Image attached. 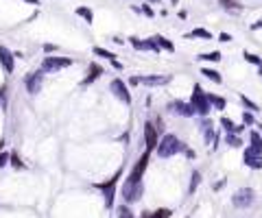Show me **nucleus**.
<instances>
[{"mask_svg": "<svg viewBox=\"0 0 262 218\" xmlns=\"http://www.w3.org/2000/svg\"><path fill=\"white\" fill-rule=\"evenodd\" d=\"M155 149H157V155H159V157H173V155H177L179 151H184L186 147L179 142L177 135H171V133H169V135H164L162 140L157 142Z\"/></svg>", "mask_w": 262, "mask_h": 218, "instance_id": "obj_1", "label": "nucleus"}, {"mask_svg": "<svg viewBox=\"0 0 262 218\" xmlns=\"http://www.w3.org/2000/svg\"><path fill=\"white\" fill-rule=\"evenodd\" d=\"M190 105L194 109V114H201V116H208L210 114V100H208V94L201 90V85H194V92H192V100Z\"/></svg>", "mask_w": 262, "mask_h": 218, "instance_id": "obj_2", "label": "nucleus"}, {"mask_svg": "<svg viewBox=\"0 0 262 218\" xmlns=\"http://www.w3.org/2000/svg\"><path fill=\"white\" fill-rule=\"evenodd\" d=\"M142 192H144V188L140 181H127V184L122 186V199L127 203H136L142 196Z\"/></svg>", "mask_w": 262, "mask_h": 218, "instance_id": "obj_3", "label": "nucleus"}, {"mask_svg": "<svg viewBox=\"0 0 262 218\" xmlns=\"http://www.w3.org/2000/svg\"><path fill=\"white\" fill-rule=\"evenodd\" d=\"M72 61L66 59V57H44L42 61V72H55V70H61V68H68Z\"/></svg>", "mask_w": 262, "mask_h": 218, "instance_id": "obj_4", "label": "nucleus"}, {"mask_svg": "<svg viewBox=\"0 0 262 218\" xmlns=\"http://www.w3.org/2000/svg\"><path fill=\"white\" fill-rule=\"evenodd\" d=\"M118 177H120V170L116 172L109 181H105V184H96L99 190H103V194H105V205L107 207L114 205V190H116V179H118Z\"/></svg>", "mask_w": 262, "mask_h": 218, "instance_id": "obj_5", "label": "nucleus"}, {"mask_svg": "<svg viewBox=\"0 0 262 218\" xmlns=\"http://www.w3.org/2000/svg\"><path fill=\"white\" fill-rule=\"evenodd\" d=\"M236 207H249L253 203V190L251 188H240V190L234 194V199H232Z\"/></svg>", "mask_w": 262, "mask_h": 218, "instance_id": "obj_6", "label": "nucleus"}, {"mask_svg": "<svg viewBox=\"0 0 262 218\" xmlns=\"http://www.w3.org/2000/svg\"><path fill=\"white\" fill-rule=\"evenodd\" d=\"M149 155H151L149 151H144V153H142V157L136 162L134 170H131V174H129V179H127V181H140V179H142L144 170H147V164H149Z\"/></svg>", "mask_w": 262, "mask_h": 218, "instance_id": "obj_7", "label": "nucleus"}, {"mask_svg": "<svg viewBox=\"0 0 262 218\" xmlns=\"http://www.w3.org/2000/svg\"><path fill=\"white\" fill-rule=\"evenodd\" d=\"M42 83H44V72H31V75H26L24 79V85H26V90L28 94H38L42 90Z\"/></svg>", "mask_w": 262, "mask_h": 218, "instance_id": "obj_8", "label": "nucleus"}, {"mask_svg": "<svg viewBox=\"0 0 262 218\" xmlns=\"http://www.w3.org/2000/svg\"><path fill=\"white\" fill-rule=\"evenodd\" d=\"M169 112L175 114V116H184V118H190V116H194V109L190 103H184V100H173V103L169 105Z\"/></svg>", "mask_w": 262, "mask_h": 218, "instance_id": "obj_9", "label": "nucleus"}, {"mask_svg": "<svg viewBox=\"0 0 262 218\" xmlns=\"http://www.w3.org/2000/svg\"><path fill=\"white\" fill-rule=\"evenodd\" d=\"M144 142H147V151L151 153L153 149L157 147V142H159V137H157V129L151 125V122H147L144 125Z\"/></svg>", "mask_w": 262, "mask_h": 218, "instance_id": "obj_10", "label": "nucleus"}, {"mask_svg": "<svg viewBox=\"0 0 262 218\" xmlns=\"http://www.w3.org/2000/svg\"><path fill=\"white\" fill-rule=\"evenodd\" d=\"M112 92H114V96H118L122 103H131V94L127 90V85L120 81V79H114L112 81Z\"/></svg>", "mask_w": 262, "mask_h": 218, "instance_id": "obj_11", "label": "nucleus"}, {"mask_svg": "<svg viewBox=\"0 0 262 218\" xmlns=\"http://www.w3.org/2000/svg\"><path fill=\"white\" fill-rule=\"evenodd\" d=\"M0 63H3V68H5V72H13V53L9 48H5V46H0Z\"/></svg>", "mask_w": 262, "mask_h": 218, "instance_id": "obj_12", "label": "nucleus"}, {"mask_svg": "<svg viewBox=\"0 0 262 218\" xmlns=\"http://www.w3.org/2000/svg\"><path fill=\"white\" fill-rule=\"evenodd\" d=\"M245 164L249 166V168H262V155H258L256 151L247 149L245 151Z\"/></svg>", "mask_w": 262, "mask_h": 218, "instance_id": "obj_13", "label": "nucleus"}, {"mask_svg": "<svg viewBox=\"0 0 262 218\" xmlns=\"http://www.w3.org/2000/svg\"><path fill=\"white\" fill-rule=\"evenodd\" d=\"M171 81V77L169 75H159V77H142L140 79V83L144 85H164V83H169Z\"/></svg>", "mask_w": 262, "mask_h": 218, "instance_id": "obj_14", "label": "nucleus"}, {"mask_svg": "<svg viewBox=\"0 0 262 218\" xmlns=\"http://www.w3.org/2000/svg\"><path fill=\"white\" fill-rule=\"evenodd\" d=\"M212 122L210 120H203L201 122V131H203V137H206V142H212L214 140V133H212Z\"/></svg>", "mask_w": 262, "mask_h": 218, "instance_id": "obj_15", "label": "nucleus"}, {"mask_svg": "<svg viewBox=\"0 0 262 218\" xmlns=\"http://www.w3.org/2000/svg\"><path fill=\"white\" fill-rule=\"evenodd\" d=\"M208 100H210V107H216V109H225V105H227V100L216 96V94H208Z\"/></svg>", "mask_w": 262, "mask_h": 218, "instance_id": "obj_16", "label": "nucleus"}, {"mask_svg": "<svg viewBox=\"0 0 262 218\" xmlns=\"http://www.w3.org/2000/svg\"><path fill=\"white\" fill-rule=\"evenodd\" d=\"M251 151H256L258 155H262V137L256 131H251Z\"/></svg>", "mask_w": 262, "mask_h": 218, "instance_id": "obj_17", "label": "nucleus"}, {"mask_svg": "<svg viewBox=\"0 0 262 218\" xmlns=\"http://www.w3.org/2000/svg\"><path fill=\"white\" fill-rule=\"evenodd\" d=\"M101 75H103V68H101V65H96V63H92V65H90V75H87L85 83H92L94 79L101 77Z\"/></svg>", "mask_w": 262, "mask_h": 218, "instance_id": "obj_18", "label": "nucleus"}, {"mask_svg": "<svg viewBox=\"0 0 262 218\" xmlns=\"http://www.w3.org/2000/svg\"><path fill=\"white\" fill-rule=\"evenodd\" d=\"M201 75H203V77H208L210 81H214V83H221V81H223L221 75H218L216 70H210V68H201Z\"/></svg>", "mask_w": 262, "mask_h": 218, "instance_id": "obj_19", "label": "nucleus"}, {"mask_svg": "<svg viewBox=\"0 0 262 218\" xmlns=\"http://www.w3.org/2000/svg\"><path fill=\"white\" fill-rule=\"evenodd\" d=\"M153 42H155V44H157V46H159V48H166V50H171V53H173V50H175V46H173V44H171L169 40H164V38H162V35H155V38H153Z\"/></svg>", "mask_w": 262, "mask_h": 218, "instance_id": "obj_20", "label": "nucleus"}, {"mask_svg": "<svg viewBox=\"0 0 262 218\" xmlns=\"http://www.w3.org/2000/svg\"><path fill=\"white\" fill-rule=\"evenodd\" d=\"M221 125H223L225 129H227V131H230V133H240V131H243V127H238V125H234V122H232L230 118H223V120H221Z\"/></svg>", "mask_w": 262, "mask_h": 218, "instance_id": "obj_21", "label": "nucleus"}, {"mask_svg": "<svg viewBox=\"0 0 262 218\" xmlns=\"http://www.w3.org/2000/svg\"><path fill=\"white\" fill-rule=\"evenodd\" d=\"M188 38H203V40H210L212 38V35H210L206 28H194L192 33H188Z\"/></svg>", "mask_w": 262, "mask_h": 218, "instance_id": "obj_22", "label": "nucleus"}, {"mask_svg": "<svg viewBox=\"0 0 262 218\" xmlns=\"http://www.w3.org/2000/svg\"><path fill=\"white\" fill-rule=\"evenodd\" d=\"M199 61H221V53H208V55H199Z\"/></svg>", "mask_w": 262, "mask_h": 218, "instance_id": "obj_23", "label": "nucleus"}, {"mask_svg": "<svg viewBox=\"0 0 262 218\" xmlns=\"http://www.w3.org/2000/svg\"><path fill=\"white\" fill-rule=\"evenodd\" d=\"M225 140H227V144H230V147H234V149H238L240 144H243V140H240L238 135H234V133H230L227 137H225Z\"/></svg>", "mask_w": 262, "mask_h": 218, "instance_id": "obj_24", "label": "nucleus"}, {"mask_svg": "<svg viewBox=\"0 0 262 218\" xmlns=\"http://www.w3.org/2000/svg\"><path fill=\"white\" fill-rule=\"evenodd\" d=\"M77 16L85 18V22H92V11H90V9H85V7H79V9H77Z\"/></svg>", "mask_w": 262, "mask_h": 218, "instance_id": "obj_25", "label": "nucleus"}, {"mask_svg": "<svg viewBox=\"0 0 262 218\" xmlns=\"http://www.w3.org/2000/svg\"><path fill=\"white\" fill-rule=\"evenodd\" d=\"M118 218H134V214H131V209L127 205H120L118 207Z\"/></svg>", "mask_w": 262, "mask_h": 218, "instance_id": "obj_26", "label": "nucleus"}, {"mask_svg": "<svg viewBox=\"0 0 262 218\" xmlns=\"http://www.w3.org/2000/svg\"><path fill=\"white\" fill-rule=\"evenodd\" d=\"M94 55H99V57H105V59H114V55L109 53V50H105V48H94Z\"/></svg>", "mask_w": 262, "mask_h": 218, "instance_id": "obj_27", "label": "nucleus"}, {"mask_svg": "<svg viewBox=\"0 0 262 218\" xmlns=\"http://www.w3.org/2000/svg\"><path fill=\"white\" fill-rule=\"evenodd\" d=\"M153 218H171V209H157L155 214H153Z\"/></svg>", "mask_w": 262, "mask_h": 218, "instance_id": "obj_28", "label": "nucleus"}, {"mask_svg": "<svg viewBox=\"0 0 262 218\" xmlns=\"http://www.w3.org/2000/svg\"><path fill=\"white\" fill-rule=\"evenodd\" d=\"M245 59L249 61V63H256V65H260L262 61H260V57H256V55H251V53H245Z\"/></svg>", "mask_w": 262, "mask_h": 218, "instance_id": "obj_29", "label": "nucleus"}, {"mask_svg": "<svg viewBox=\"0 0 262 218\" xmlns=\"http://www.w3.org/2000/svg\"><path fill=\"white\" fill-rule=\"evenodd\" d=\"M199 179H201V174L194 170V172H192V184H190V192H194V190H196V184H199Z\"/></svg>", "mask_w": 262, "mask_h": 218, "instance_id": "obj_30", "label": "nucleus"}, {"mask_svg": "<svg viewBox=\"0 0 262 218\" xmlns=\"http://www.w3.org/2000/svg\"><path fill=\"white\" fill-rule=\"evenodd\" d=\"M243 105H245V107H249V109H253V112H258V105L253 103V100H249L247 96H243Z\"/></svg>", "mask_w": 262, "mask_h": 218, "instance_id": "obj_31", "label": "nucleus"}, {"mask_svg": "<svg viewBox=\"0 0 262 218\" xmlns=\"http://www.w3.org/2000/svg\"><path fill=\"white\" fill-rule=\"evenodd\" d=\"M9 159H11V164L16 166V168H22V162L18 159V155H16V153H13V155H9Z\"/></svg>", "mask_w": 262, "mask_h": 218, "instance_id": "obj_32", "label": "nucleus"}, {"mask_svg": "<svg viewBox=\"0 0 262 218\" xmlns=\"http://www.w3.org/2000/svg\"><path fill=\"white\" fill-rule=\"evenodd\" d=\"M7 162H9V153H0V168H3Z\"/></svg>", "mask_w": 262, "mask_h": 218, "instance_id": "obj_33", "label": "nucleus"}, {"mask_svg": "<svg viewBox=\"0 0 262 218\" xmlns=\"http://www.w3.org/2000/svg\"><path fill=\"white\" fill-rule=\"evenodd\" d=\"M221 3H223V7H225V9H232V7L236 5V0H221Z\"/></svg>", "mask_w": 262, "mask_h": 218, "instance_id": "obj_34", "label": "nucleus"}, {"mask_svg": "<svg viewBox=\"0 0 262 218\" xmlns=\"http://www.w3.org/2000/svg\"><path fill=\"white\" fill-rule=\"evenodd\" d=\"M243 120H245V125H253V116L251 114H245Z\"/></svg>", "mask_w": 262, "mask_h": 218, "instance_id": "obj_35", "label": "nucleus"}, {"mask_svg": "<svg viewBox=\"0 0 262 218\" xmlns=\"http://www.w3.org/2000/svg\"><path fill=\"white\" fill-rule=\"evenodd\" d=\"M218 40H221V42H230V35L227 33H221V35H218Z\"/></svg>", "mask_w": 262, "mask_h": 218, "instance_id": "obj_36", "label": "nucleus"}, {"mask_svg": "<svg viewBox=\"0 0 262 218\" xmlns=\"http://www.w3.org/2000/svg\"><path fill=\"white\" fill-rule=\"evenodd\" d=\"M44 50H46V53H53L55 46H53V44H46V46H44Z\"/></svg>", "mask_w": 262, "mask_h": 218, "instance_id": "obj_37", "label": "nucleus"}, {"mask_svg": "<svg viewBox=\"0 0 262 218\" xmlns=\"http://www.w3.org/2000/svg\"><path fill=\"white\" fill-rule=\"evenodd\" d=\"M0 105H5V90H0Z\"/></svg>", "mask_w": 262, "mask_h": 218, "instance_id": "obj_38", "label": "nucleus"}, {"mask_svg": "<svg viewBox=\"0 0 262 218\" xmlns=\"http://www.w3.org/2000/svg\"><path fill=\"white\" fill-rule=\"evenodd\" d=\"M140 218H153V214H149V212H144V214H142Z\"/></svg>", "mask_w": 262, "mask_h": 218, "instance_id": "obj_39", "label": "nucleus"}, {"mask_svg": "<svg viewBox=\"0 0 262 218\" xmlns=\"http://www.w3.org/2000/svg\"><path fill=\"white\" fill-rule=\"evenodd\" d=\"M26 3H31V5H38V0H26Z\"/></svg>", "mask_w": 262, "mask_h": 218, "instance_id": "obj_40", "label": "nucleus"}, {"mask_svg": "<svg viewBox=\"0 0 262 218\" xmlns=\"http://www.w3.org/2000/svg\"><path fill=\"white\" fill-rule=\"evenodd\" d=\"M149 3H157V0H149Z\"/></svg>", "mask_w": 262, "mask_h": 218, "instance_id": "obj_41", "label": "nucleus"}, {"mask_svg": "<svg viewBox=\"0 0 262 218\" xmlns=\"http://www.w3.org/2000/svg\"><path fill=\"white\" fill-rule=\"evenodd\" d=\"M0 149H3V142H0Z\"/></svg>", "mask_w": 262, "mask_h": 218, "instance_id": "obj_42", "label": "nucleus"}, {"mask_svg": "<svg viewBox=\"0 0 262 218\" xmlns=\"http://www.w3.org/2000/svg\"><path fill=\"white\" fill-rule=\"evenodd\" d=\"M258 127H260V129H262V125H258Z\"/></svg>", "mask_w": 262, "mask_h": 218, "instance_id": "obj_43", "label": "nucleus"}]
</instances>
